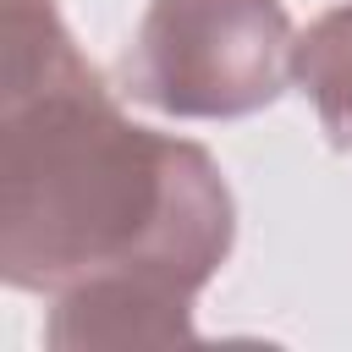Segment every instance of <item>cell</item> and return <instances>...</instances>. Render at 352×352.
Instances as JSON below:
<instances>
[{
  "mask_svg": "<svg viewBox=\"0 0 352 352\" xmlns=\"http://www.w3.org/2000/svg\"><path fill=\"white\" fill-rule=\"evenodd\" d=\"M231 248L198 143L121 121L55 0H6V275L60 292L55 346L182 341Z\"/></svg>",
  "mask_w": 352,
  "mask_h": 352,
  "instance_id": "obj_1",
  "label": "cell"
},
{
  "mask_svg": "<svg viewBox=\"0 0 352 352\" xmlns=\"http://www.w3.org/2000/svg\"><path fill=\"white\" fill-rule=\"evenodd\" d=\"M280 0H154L121 55V88L165 116H248L292 77Z\"/></svg>",
  "mask_w": 352,
  "mask_h": 352,
  "instance_id": "obj_2",
  "label": "cell"
},
{
  "mask_svg": "<svg viewBox=\"0 0 352 352\" xmlns=\"http://www.w3.org/2000/svg\"><path fill=\"white\" fill-rule=\"evenodd\" d=\"M292 82L308 94L324 138L352 154V6L324 11L292 44Z\"/></svg>",
  "mask_w": 352,
  "mask_h": 352,
  "instance_id": "obj_3",
  "label": "cell"
}]
</instances>
